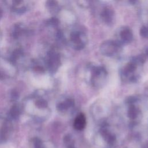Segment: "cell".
Returning <instances> with one entry per match:
<instances>
[{
    "label": "cell",
    "instance_id": "cell-16",
    "mask_svg": "<svg viewBox=\"0 0 148 148\" xmlns=\"http://www.w3.org/2000/svg\"><path fill=\"white\" fill-rule=\"evenodd\" d=\"M34 69L35 71H36L37 72H42V71H43V68L42 66H39V65L36 66L35 67H34Z\"/></svg>",
    "mask_w": 148,
    "mask_h": 148
},
{
    "label": "cell",
    "instance_id": "cell-5",
    "mask_svg": "<svg viewBox=\"0 0 148 148\" xmlns=\"http://www.w3.org/2000/svg\"><path fill=\"white\" fill-rule=\"evenodd\" d=\"M121 39L125 42H130L132 39V34L131 31L128 28H124L120 32Z\"/></svg>",
    "mask_w": 148,
    "mask_h": 148
},
{
    "label": "cell",
    "instance_id": "cell-15",
    "mask_svg": "<svg viewBox=\"0 0 148 148\" xmlns=\"http://www.w3.org/2000/svg\"><path fill=\"white\" fill-rule=\"evenodd\" d=\"M56 3V2L55 1H47V5L49 6V7H52V6H54Z\"/></svg>",
    "mask_w": 148,
    "mask_h": 148
},
{
    "label": "cell",
    "instance_id": "cell-2",
    "mask_svg": "<svg viewBox=\"0 0 148 148\" xmlns=\"http://www.w3.org/2000/svg\"><path fill=\"white\" fill-rule=\"evenodd\" d=\"M83 34L80 32H73L71 34V40L73 43L75 49H82L84 46V42L83 40Z\"/></svg>",
    "mask_w": 148,
    "mask_h": 148
},
{
    "label": "cell",
    "instance_id": "cell-18",
    "mask_svg": "<svg viewBox=\"0 0 148 148\" xmlns=\"http://www.w3.org/2000/svg\"><path fill=\"white\" fill-rule=\"evenodd\" d=\"M12 98H14V99H16V98H17L18 94H17V92H16V91H13L12 92Z\"/></svg>",
    "mask_w": 148,
    "mask_h": 148
},
{
    "label": "cell",
    "instance_id": "cell-8",
    "mask_svg": "<svg viewBox=\"0 0 148 148\" xmlns=\"http://www.w3.org/2000/svg\"><path fill=\"white\" fill-rule=\"evenodd\" d=\"M138 114V111L137 109L134 105H131L128 110V116L131 119H135L136 118Z\"/></svg>",
    "mask_w": 148,
    "mask_h": 148
},
{
    "label": "cell",
    "instance_id": "cell-22",
    "mask_svg": "<svg viewBox=\"0 0 148 148\" xmlns=\"http://www.w3.org/2000/svg\"><path fill=\"white\" fill-rule=\"evenodd\" d=\"M146 55L148 56V49H147L146 50Z\"/></svg>",
    "mask_w": 148,
    "mask_h": 148
},
{
    "label": "cell",
    "instance_id": "cell-7",
    "mask_svg": "<svg viewBox=\"0 0 148 148\" xmlns=\"http://www.w3.org/2000/svg\"><path fill=\"white\" fill-rule=\"evenodd\" d=\"M74 105V102L72 99H67L64 102L60 103L57 105V109L60 111H64L66 110L68 108L73 106Z\"/></svg>",
    "mask_w": 148,
    "mask_h": 148
},
{
    "label": "cell",
    "instance_id": "cell-4",
    "mask_svg": "<svg viewBox=\"0 0 148 148\" xmlns=\"http://www.w3.org/2000/svg\"><path fill=\"white\" fill-rule=\"evenodd\" d=\"M113 12L109 8L105 9L102 13V17L103 20L107 23H110L113 20Z\"/></svg>",
    "mask_w": 148,
    "mask_h": 148
},
{
    "label": "cell",
    "instance_id": "cell-20",
    "mask_svg": "<svg viewBox=\"0 0 148 148\" xmlns=\"http://www.w3.org/2000/svg\"><path fill=\"white\" fill-rule=\"evenodd\" d=\"M2 10L0 9V18L2 17Z\"/></svg>",
    "mask_w": 148,
    "mask_h": 148
},
{
    "label": "cell",
    "instance_id": "cell-14",
    "mask_svg": "<svg viewBox=\"0 0 148 148\" xmlns=\"http://www.w3.org/2000/svg\"><path fill=\"white\" fill-rule=\"evenodd\" d=\"M49 23H50L52 25H57L58 24V20L56 18H51V19L49 20Z\"/></svg>",
    "mask_w": 148,
    "mask_h": 148
},
{
    "label": "cell",
    "instance_id": "cell-3",
    "mask_svg": "<svg viewBox=\"0 0 148 148\" xmlns=\"http://www.w3.org/2000/svg\"><path fill=\"white\" fill-rule=\"evenodd\" d=\"M86 124V117L84 114L80 113L75 118L73 122V127L77 130H82L84 128Z\"/></svg>",
    "mask_w": 148,
    "mask_h": 148
},
{
    "label": "cell",
    "instance_id": "cell-12",
    "mask_svg": "<svg viewBox=\"0 0 148 148\" xmlns=\"http://www.w3.org/2000/svg\"><path fill=\"white\" fill-rule=\"evenodd\" d=\"M35 105H36V107H38V108H46L47 106V103L45 100L40 99V100H38L36 102Z\"/></svg>",
    "mask_w": 148,
    "mask_h": 148
},
{
    "label": "cell",
    "instance_id": "cell-21",
    "mask_svg": "<svg viewBox=\"0 0 148 148\" xmlns=\"http://www.w3.org/2000/svg\"><path fill=\"white\" fill-rule=\"evenodd\" d=\"M68 148H75V147H73V145H70V146H68Z\"/></svg>",
    "mask_w": 148,
    "mask_h": 148
},
{
    "label": "cell",
    "instance_id": "cell-13",
    "mask_svg": "<svg viewBox=\"0 0 148 148\" xmlns=\"http://www.w3.org/2000/svg\"><path fill=\"white\" fill-rule=\"evenodd\" d=\"M140 35L142 36L143 37H145V38L148 37V28L144 26L140 28Z\"/></svg>",
    "mask_w": 148,
    "mask_h": 148
},
{
    "label": "cell",
    "instance_id": "cell-11",
    "mask_svg": "<svg viewBox=\"0 0 148 148\" xmlns=\"http://www.w3.org/2000/svg\"><path fill=\"white\" fill-rule=\"evenodd\" d=\"M32 142L34 144V148H44L42 141L39 138H34Z\"/></svg>",
    "mask_w": 148,
    "mask_h": 148
},
{
    "label": "cell",
    "instance_id": "cell-19",
    "mask_svg": "<svg viewBox=\"0 0 148 148\" xmlns=\"http://www.w3.org/2000/svg\"><path fill=\"white\" fill-rule=\"evenodd\" d=\"M3 77H4L3 74L2 72H0V79H3Z\"/></svg>",
    "mask_w": 148,
    "mask_h": 148
},
{
    "label": "cell",
    "instance_id": "cell-1",
    "mask_svg": "<svg viewBox=\"0 0 148 148\" xmlns=\"http://www.w3.org/2000/svg\"><path fill=\"white\" fill-rule=\"evenodd\" d=\"M119 45L114 41L105 42L101 46V53L106 56H113L119 50Z\"/></svg>",
    "mask_w": 148,
    "mask_h": 148
},
{
    "label": "cell",
    "instance_id": "cell-9",
    "mask_svg": "<svg viewBox=\"0 0 148 148\" xmlns=\"http://www.w3.org/2000/svg\"><path fill=\"white\" fill-rule=\"evenodd\" d=\"M20 109L16 105L13 106V107L11 108L10 110V114L13 119L17 118L20 115Z\"/></svg>",
    "mask_w": 148,
    "mask_h": 148
},
{
    "label": "cell",
    "instance_id": "cell-10",
    "mask_svg": "<svg viewBox=\"0 0 148 148\" xmlns=\"http://www.w3.org/2000/svg\"><path fill=\"white\" fill-rule=\"evenodd\" d=\"M135 69H136L135 64L133 62H130L125 67V73H131V72H133L135 70Z\"/></svg>",
    "mask_w": 148,
    "mask_h": 148
},
{
    "label": "cell",
    "instance_id": "cell-6",
    "mask_svg": "<svg viewBox=\"0 0 148 148\" xmlns=\"http://www.w3.org/2000/svg\"><path fill=\"white\" fill-rule=\"evenodd\" d=\"M102 135L105 139V140L109 143L112 144L116 140V137L114 135L110 134L106 130H103L101 132Z\"/></svg>",
    "mask_w": 148,
    "mask_h": 148
},
{
    "label": "cell",
    "instance_id": "cell-17",
    "mask_svg": "<svg viewBox=\"0 0 148 148\" xmlns=\"http://www.w3.org/2000/svg\"><path fill=\"white\" fill-rule=\"evenodd\" d=\"M135 101V98L133 97H131L127 99V103H132Z\"/></svg>",
    "mask_w": 148,
    "mask_h": 148
}]
</instances>
